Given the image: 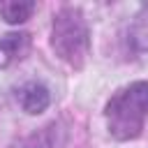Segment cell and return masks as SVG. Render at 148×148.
I'll use <instances>...</instances> for the list:
<instances>
[{
  "instance_id": "6da1fadb",
  "label": "cell",
  "mask_w": 148,
  "mask_h": 148,
  "mask_svg": "<svg viewBox=\"0 0 148 148\" xmlns=\"http://www.w3.org/2000/svg\"><path fill=\"white\" fill-rule=\"evenodd\" d=\"M148 120V81H132L118 88L104 104L106 132L116 141H134Z\"/></svg>"
},
{
  "instance_id": "7a4b0ae2",
  "label": "cell",
  "mask_w": 148,
  "mask_h": 148,
  "mask_svg": "<svg viewBox=\"0 0 148 148\" xmlns=\"http://www.w3.org/2000/svg\"><path fill=\"white\" fill-rule=\"evenodd\" d=\"M49 44L58 60L72 69H83L90 58V28L81 7L65 5L53 14Z\"/></svg>"
},
{
  "instance_id": "3957f363",
  "label": "cell",
  "mask_w": 148,
  "mask_h": 148,
  "mask_svg": "<svg viewBox=\"0 0 148 148\" xmlns=\"http://www.w3.org/2000/svg\"><path fill=\"white\" fill-rule=\"evenodd\" d=\"M16 104L21 106L23 113L28 116H39L51 106V90L46 88V83L42 81H25L14 90Z\"/></svg>"
},
{
  "instance_id": "277c9868",
  "label": "cell",
  "mask_w": 148,
  "mask_h": 148,
  "mask_svg": "<svg viewBox=\"0 0 148 148\" xmlns=\"http://www.w3.org/2000/svg\"><path fill=\"white\" fill-rule=\"evenodd\" d=\"M30 49L28 32H7L0 37V69H7L16 60H21Z\"/></svg>"
},
{
  "instance_id": "5b68a950",
  "label": "cell",
  "mask_w": 148,
  "mask_h": 148,
  "mask_svg": "<svg viewBox=\"0 0 148 148\" xmlns=\"http://www.w3.org/2000/svg\"><path fill=\"white\" fill-rule=\"evenodd\" d=\"M127 44L136 53H148V2L139 7L127 25Z\"/></svg>"
},
{
  "instance_id": "8992f818",
  "label": "cell",
  "mask_w": 148,
  "mask_h": 148,
  "mask_svg": "<svg viewBox=\"0 0 148 148\" xmlns=\"http://www.w3.org/2000/svg\"><path fill=\"white\" fill-rule=\"evenodd\" d=\"M37 5L32 0H0V18L9 25H21L35 14Z\"/></svg>"
},
{
  "instance_id": "52a82bcc",
  "label": "cell",
  "mask_w": 148,
  "mask_h": 148,
  "mask_svg": "<svg viewBox=\"0 0 148 148\" xmlns=\"http://www.w3.org/2000/svg\"><path fill=\"white\" fill-rule=\"evenodd\" d=\"M28 148H42V146H28Z\"/></svg>"
}]
</instances>
